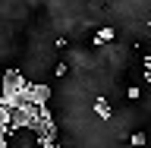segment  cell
<instances>
[{
  "mask_svg": "<svg viewBox=\"0 0 151 148\" xmlns=\"http://www.w3.org/2000/svg\"><path fill=\"white\" fill-rule=\"evenodd\" d=\"M25 85H28V79L19 69H6L3 79H0V92L3 95H19V92H25Z\"/></svg>",
  "mask_w": 151,
  "mask_h": 148,
  "instance_id": "obj_1",
  "label": "cell"
},
{
  "mask_svg": "<svg viewBox=\"0 0 151 148\" xmlns=\"http://www.w3.org/2000/svg\"><path fill=\"white\" fill-rule=\"evenodd\" d=\"M25 98L32 104H47L50 101V88H47V85H38V82H28L25 85Z\"/></svg>",
  "mask_w": 151,
  "mask_h": 148,
  "instance_id": "obj_2",
  "label": "cell"
},
{
  "mask_svg": "<svg viewBox=\"0 0 151 148\" xmlns=\"http://www.w3.org/2000/svg\"><path fill=\"white\" fill-rule=\"evenodd\" d=\"M91 110L98 113L101 120H110V117H113V107H110V101H104V98H98V101L91 104Z\"/></svg>",
  "mask_w": 151,
  "mask_h": 148,
  "instance_id": "obj_3",
  "label": "cell"
},
{
  "mask_svg": "<svg viewBox=\"0 0 151 148\" xmlns=\"http://www.w3.org/2000/svg\"><path fill=\"white\" fill-rule=\"evenodd\" d=\"M113 38H116V32H113V28H101V32L94 35V44H98V47H101V44H110Z\"/></svg>",
  "mask_w": 151,
  "mask_h": 148,
  "instance_id": "obj_4",
  "label": "cell"
},
{
  "mask_svg": "<svg viewBox=\"0 0 151 148\" xmlns=\"http://www.w3.org/2000/svg\"><path fill=\"white\" fill-rule=\"evenodd\" d=\"M142 66H145V82H151V54L142 57Z\"/></svg>",
  "mask_w": 151,
  "mask_h": 148,
  "instance_id": "obj_5",
  "label": "cell"
},
{
  "mask_svg": "<svg viewBox=\"0 0 151 148\" xmlns=\"http://www.w3.org/2000/svg\"><path fill=\"white\" fill-rule=\"evenodd\" d=\"M126 98H129V101H139V98H142L139 85H129V88H126Z\"/></svg>",
  "mask_w": 151,
  "mask_h": 148,
  "instance_id": "obj_6",
  "label": "cell"
},
{
  "mask_svg": "<svg viewBox=\"0 0 151 148\" xmlns=\"http://www.w3.org/2000/svg\"><path fill=\"white\" fill-rule=\"evenodd\" d=\"M66 73H69V63H66V60H63V63H57V69H54L57 79H60V76H66Z\"/></svg>",
  "mask_w": 151,
  "mask_h": 148,
  "instance_id": "obj_7",
  "label": "cell"
},
{
  "mask_svg": "<svg viewBox=\"0 0 151 148\" xmlns=\"http://www.w3.org/2000/svg\"><path fill=\"white\" fill-rule=\"evenodd\" d=\"M129 145H145V136H142V132H132V136H129Z\"/></svg>",
  "mask_w": 151,
  "mask_h": 148,
  "instance_id": "obj_8",
  "label": "cell"
},
{
  "mask_svg": "<svg viewBox=\"0 0 151 148\" xmlns=\"http://www.w3.org/2000/svg\"><path fill=\"white\" fill-rule=\"evenodd\" d=\"M148 28H151V19H148Z\"/></svg>",
  "mask_w": 151,
  "mask_h": 148,
  "instance_id": "obj_9",
  "label": "cell"
}]
</instances>
